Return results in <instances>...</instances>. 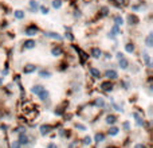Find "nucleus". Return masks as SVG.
<instances>
[{"label": "nucleus", "instance_id": "22", "mask_svg": "<svg viewBox=\"0 0 153 148\" xmlns=\"http://www.w3.org/2000/svg\"><path fill=\"white\" fill-rule=\"evenodd\" d=\"M12 148H20V143L19 141H14L12 143Z\"/></svg>", "mask_w": 153, "mask_h": 148}, {"label": "nucleus", "instance_id": "8", "mask_svg": "<svg viewBox=\"0 0 153 148\" xmlns=\"http://www.w3.org/2000/svg\"><path fill=\"white\" fill-rule=\"evenodd\" d=\"M35 46V41H27L26 43H24V47L26 49H32Z\"/></svg>", "mask_w": 153, "mask_h": 148}, {"label": "nucleus", "instance_id": "16", "mask_svg": "<svg viewBox=\"0 0 153 148\" xmlns=\"http://www.w3.org/2000/svg\"><path fill=\"white\" fill-rule=\"evenodd\" d=\"M39 74H40V77H43V78H46V77H50V75H51L50 72H44V70H42V72H40Z\"/></svg>", "mask_w": 153, "mask_h": 148}, {"label": "nucleus", "instance_id": "12", "mask_svg": "<svg viewBox=\"0 0 153 148\" xmlns=\"http://www.w3.org/2000/svg\"><path fill=\"white\" fill-rule=\"evenodd\" d=\"M103 137H105V136H103L102 133H97V135H95V143H101L102 140H103Z\"/></svg>", "mask_w": 153, "mask_h": 148}, {"label": "nucleus", "instance_id": "21", "mask_svg": "<svg viewBox=\"0 0 153 148\" xmlns=\"http://www.w3.org/2000/svg\"><path fill=\"white\" fill-rule=\"evenodd\" d=\"M147 44L148 46H152V34H149V36L147 38Z\"/></svg>", "mask_w": 153, "mask_h": 148}, {"label": "nucleus", "instance_id": "3", "mask_svg": "<svg viewBox=\"0 0 153 148\" xmlns=\"http://www.w3.org/2000/svg\"><path fill=\"white\" fill-rule=\"evenodd\" d=\"M50 125H42L40 127V132H42V135H46V133H48L50 132Z\"/></svg>", "mask_w": 153, "mask_h": 148}, {"label": "nucleus", "instance_id": "31", "mask_svg": "<svg viewBox=\"0 0 153 148\" xmlns=\"http://www.w3.org/2000/svg\"><path fill=\"white\" fill-rule=\"evenodd\" d=\"M109 148H114V147H109Z\"/></svg>", "mask_w": 153, "mask_h": 148}, {"label": "nucleus", "instance_id": "6", "mask_svg": "<svg viewBox=\"0 0 153 148\" xmlns=\"http://www.w3.org/2000/svg\"><path fill=\"white\" fill-rule=\"evenodd\" d=\"M91 55H93L94 58L101 57V50H99V49H93V50H91Z\"/></svg>", "mask_w": 153, "mask_h": 148}, {"label": "nucleus", "instance_id": "5", "mask_svg": "<svg viewBox=\"0 0 153 148\" xmlns=\"http://www.w3.org/2000/svg\"><path fill=\"white\" fill-rule=\"evenodd\" d=\"M26 34H27V35H35V34H36V28H35V27H28V28L26 30Z\"/></svg>", "mask_w": 153, "mask_h": 148}, {"label": "nucleus", "instance_id": "1", "mask_svg": "<svg viewBox=\"0 0 153 148\" xmlns=\"http://www.w3.org/2000/svg\"><path fill=\"white\" fill-rule=\"evenodd\" d=\"M106 77L109 80H114V78H117V72H114V70H108Z\"/></svg>", "mask_w": 153, "mask_h": 148}, {"label": "nucleus", "instance_id": "23", "mask_svg": "<svg viewBox=\"0 0 153 148\" xmlns=\"http://www.w3.org/2000/svg\"><path fill=\"white\" fill-rule=\"evenodd\" d=\"M113 33H114V34H118V33H119V30H118V26H117V24L113 27Z\"/></svg>", "mask_w": 153, "mask_h": 148}, {"label": "nucleus", "instance_id": "14", "mask_svg": "<svg viewBox=\"0 0 153 148\" xmlns=\"http://www.w3.org/2000/svg\"><path fill=\"white\" fill-rule=\"evenodd\" d=\"M106 123H108V124H114V123H116V117H114V116H108Z\"/></svg>", "mask_w": 153, "mask_h": 148}, {"label": "nucleus", "instance_id": "18", "mask_svg": "<svg viewBox=\"0 0 153 148\" xmlns=\"http://www.w3.org/2000/svg\"><path fill=\"white\" fill-rule=\"evenodd\" d=\"M30 5H31V8H32V10H36L38 7H39V5H38V3H36V2H34V0H31V2H30Z\"/></svg>", "mask_w": 153, "mask_h": 148}, {"label": "nucleus", "instance_id": "11", "mask_svg": "<svg viewBox=\"0 0 153 148\" xmlns=\"http://www.w3.org/2000/svg\"><path fill=\"white\" fill-rule=\"evenodd\" d=\"M118 128H116V127H113V128H110V131H109V135H111V136H116L117 133H118Z\"/></svg>", "mask_w": 153, "mask_h": 148}, {"label": "nucleus", "instance_id": "32", "mask_svg": "<svg viewBox=\"0 0 153 148\" xmlns=\"http://www.w3.org/2000/svg\"><path fill=\"white\" fill-rule=\"evenodd\" d=\"M0 82H2V80H0Z\"/></svg>", "mask_w": 153, "mask_h": 148}, {"label": "nucleus", "instance_id": "27", "mask_svg": "<svg viewBox=\"0 0 153 148\" xmlns=\"http://www.w3.org/2000/svg\"><path fill=\"white\" fill-rule=\"evenodd\" d=\"M97 104H98V105H101V106H102V105H103V100H102V98H99V100H97Z\"/></svg>", "mask_w": 153, "mask_h": 148}, {"label": "nucleus", "instance_id": "28", "mask_svg": "<svg viewBox=\"0 0 153 148\" xmlns=\"http://www.w3.org/2000/svg\"><path fill=\"white\" fill-rule=\"evenodd\" d=\"M134 148H147V147L142 145V144H136V145H134Z\"/></svg>", "mask_w": 153, "mask_h": 148}, {"label": "nucleus", "instance_id": "24", "mask_svg": "<svg viewBox=\"0 0 153 148\" xmlns=\"http://www.w3.org/2000/svg\"><path fill=\"white\" fill-rule=\"evenodd\" d=\"M85 144H90L91 143V139L90 137H85V141H83Z\"/></svg>", "mask_w": 153, "mask_h": 148}, {"label": "nucleus", "instance_id": "30", "mask_svg": "<svg viewBox=\"0 0 153 148\" xmlns=\"http://www.w3.org/2000/svg\"><path fill=\"white\" fill-rule=\"evenodd\" d=\"M102 14L106 15V14H108V8H102Z\"/></svg>", "mask_w": 153, "mask_h": 148}, {"label": "nucleus", "instance_id": "19", "mask_svg": "<svg viewBox=\"0 0 153 148\" xmlns=\"http://www.w3.org/2000/svg\"><path fill=\"white\" fill-rule=\"evenodd\" d=\"M52 5L55 7V8H59V7L62 5V3H61V0H55V2L52 3Z\"/></svg>", "mask_w": 153, "mask_h": 148}, {"label": "nucleus", "instance_id": "17", "mask_svg": "<svg viewBox=\"0 0 153 148\" xmlns=\"http://www.w3.org/2000/svg\"><path fill=\"white\" fill-rule=\"evenodd\" d=\"M15 16L18 18V19H23V18H24V14H23L22 11H16V12H15Z\"/></svg>", "mask_w": 153, "mask_h": 148}, {"label": "nucleus", "instance_id": "25", "mask_svg": "<svg viewBox=\"0 0 153 148\" xmlns=\"http://www.w3.org/2000/svg\"><path fill=\"white\" fill-rule=\"evenodd\" d=\"M47 148H58V147H56L54 143H48V144H47Z\"/></svg>", "mask_w": 153, "mask_h": 148}, {"label": "nucleus", "instance_id": "15", "mask_svg": "<svg viewBox=\"0 0 153 148\" xmlns=\"http://www.w3.org/2000/svg\"><path fill=\"white\" fill-rule=\"evenodd\" d=\"M114 20H116V24H117V26H121V24L124 23V20H122V18H121V16H116Z\"/></svg>", "mask_w": 153, "mask_h": 148}, {"label": "nucleus", "instance_id": "9", "mask_svg": "<svg viewBox=\"0 0 153 148\" xmlns=\"http://www.w3.org/2000/svg\"><path fill=\"white\" fill-rule=\"evenodd\" d=\"M35 69H36V67H35L34 65H28L27 67H24V73H32Z\"/></svg>", "mask_w": 153, "mask_h": 148}, {"label": "nucleus", "instance_id": "13", "mask_svg": "<svg viewBox=\"0 0 153 148\" xmlns=\"http://www.w3.org/2000/svg\"><path fill=\"white\" fill-rule=\"evenodd\" d=\"M51 53H52V55H59V54L62 53V49L61 47H54Z\"/></svg>", "mask_w": 153, "mask_h": 148}, {"label": "nucleus", "instance_id": "10", "mask_svg": "<svg viewBox=\"0 0 153 148\" xmlns=\"http://www.w3.org/2000/svg\"><path fill=\"white\" fill-rule=\"evenodd\" d=\"M20 144H27L28 143V137L26 135H20V140H19Z\"/></svg>", "mask_w": 153, "mask_h": 148}, {"label": "nucleus", "instance_id": "4", "mask_svg": "<svg viewBox=\"0 0 153 148\" xmlns=\"http://www.w3.org/2000/svg\"><path fill=\"white\" fill-rule=\"evenodd\" d=\"M90 73L93 74V77H95V78H99V77H101V73H99L97 69H94V67L90 69Z\"/></svg>", "mask_w": 153, "mask_h": 148}, {"label": "nucleus", "instance_id": "29", "mask_svg": "<svg viewBox=\"0 0 153 148\" xmlns=\"http://www.w3.org/2000/svg\"><path fill=\"white\" fill-rule=\"evenodd\" d=\"M42 11H43V14H47L48 12V8H47V7H42Z\"/></svg>", "mask_w": 153, "mask_h": 148}, {"label": "nucleus", "instance_id": "2", "mask_svg": "<svg viewBox=\"0 0 153 148\" xmlns=\"http://www.w3.org/2000/svg\"><path fill=\"white\" fill-rule=\"evenodd\" d=\"M119 59V66L122 67V69H126L128 67V65H129V62L124 58V57H121V58H118Z\"/></svg>", "mask_w": 153, "mask_h": 148}, {"label": "nucleus", "instance_id": "26", "mask_svg": "<svg viewBox=\"0 0 153 148\" xmlns=\"http://www.w3.org/2000/svg\"><path fill=\"white\" fill-rule=\"evenodd\" d=\"M77 128L82 129V131H85V129H86V128H85V125H82V124H77Z\"/></svg>", "mask_w": 153, "mask_h": 148}, {"label": "nucleus", "instance_id": "20", "mask_svg": "<svg viewBox=\"0 0 153 148\" xmlns=\"http://www.w3.org/2000/svg\"><path fill=\"white\" fill-rule=\"evenodd\" d=\"M133 50H134L133 44H126V51H128V53H132Z\"/></svg>", "mask_w": 153, "mask_h": 148}, {"label": "nucleus", "instance_id": "7", "mask_svg": "<svg viewBox=\"0 0 153 148\" xmlns=\"http://www.w3.org/2000/svg\"><path fill=\"white\" fill-rule=\"evenodd\" d=\"M101 88H102L103 90H111L113 86H111V83H110V82H103V83L101 85Z\"/></svg>", "mask_w": 153, "mask_h": 148}]
</instances>
